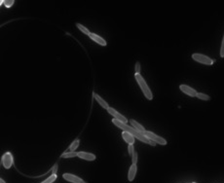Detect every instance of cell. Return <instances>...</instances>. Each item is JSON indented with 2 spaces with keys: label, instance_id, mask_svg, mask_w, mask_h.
Wrapping results in <instances>:
<instances>
[{
  "label": "cell",
  "instance_id": "6da1fadb",
  "mask_svg": "<svg viewBox=\"0 0 224 183\" xmlns=\"http://www.w3.org/2000/svg\"><path fill=\"white\" fill-rule=\"evenodd\" d=\"M112 123H113V124H114L116 127H117V128H119V129L123 130L124 132L130 133L131 135H133L134 137L138 138V140L142 141L143 143L149 144V145H151V146H156V143H155V142H153L152 140H150L149 138H147V137H146L144 135H143L142 133L138 132V130H136L134 128H133V127H131V126H128L127 124H124V123H122V122L118 121L117 119H113V120H112Z\"/></svg>",
  "mask_w": 224,
  "mask_h": 183
},
{
  "label": "cell",
  "instance_id": "7a4b0ae2",
  "mask_svg": "<svg viewBox=\"0 0 224 183\" xmlns=\"http://www.w3.org/2000/svg\"><path fill=\"white\" fill-rule=\"evenodd\" d=\"M134 78H136V80H137L138 84L139 85V87H140V89H141L143 94H144V97H145L147 99H149V100L153 99V94H152L151 90L149 89L148 85L146 84V82H145V80H144V78L141 76V74H134Z\"/></svg>",
  "mask_w": 224,
  "mask_h": 183
},
{
  "label": "cell",
  "instance_id": "3957f363",
  "mask_svg": "<svg viewBox=\"0 0 224 183\" xmlns=\"http://www.w3.org/2000/svg\"><path fill=\"white\" fill-rule=\"evenodd\" d=\"M192 58L195 62L200 63L202 64H206V65H211L214 63V60H212L211 58H209L208 56H205L203 54H193Z\"/></svg>",
  "mask_w": 224,
  "mask_h": 183
},
{
  "label": "cell",
  "instance_id": "277c9868",
  "mask_svg": "<svg viewBox=\"0 0 224 183\" xmlns=\"http://www.w3.org/2000/svg\"><path fill=\"white\" fill-rule=\"evenodd\" d=\"M147 138H149L150 140H152L153 142H155L156 144H160V145H167V140L165 138L163 137H161L159 135H157L156 134L154 133H152V132H148V130H146V132L143 134Z\"/></svg>",
  "mask_w": 224,
  "mask_h": 183
},
{
  "label": "cell",
  "instance_id": "5b68a950",
  "mask_svg": "<svg viewBox=\"0 0 224 183\" xmlns=\"http://www.w3.org/2000/svg\"><path fill=\"white\" fill-rule=\"evenodd\" d=\"M2 165L6 170H9L13 165V155L10 152H6L2 156Z\"/></svg>",
  "mask_w": 224,
  "mask_h": 183
},
{
  "label": "cell",
  "instance_id": "8992f818",
  "mask_svg": "<svg viewBox=\"0 0 224 183\" xmlns=\"http://www.w3.org/2000/svg\"><path fill=\"white\" fill-rule=\"evenodd\" d=\"M107 112H108L110 115H112V116L114 117V119H117L118 121L122 122V123L127 124V122H128L127 118L125 117V116H123L122 114H120V113H119L117 110H115V109L112 108V107H109L108 109H107Z\"/></svg>",
  "mask_w": 224,
  "mask_h": 183
},
{
  "label": "cell",
  "instance_id": "52a82bcc",
  "mask_svg": "<svg viewBox=\"0 0 224 183\" xmlns=\"http://www.w3.org/2000/svg\"><path fill=\"white\" fill-rule=\"evenodd\" d=\"M65 180L70 182V183H87L85 180H83L82 178H80L79 176H76L74 174H71V173H65L62 175Z\"/></svg>",
  "mask_w": 224,
  "mask_h": 183
},
{
  "label": "cell",
  "instance_id": "ba28073f",
  "mask_svg": "<svg viewBox=\"0 0 224 183\" xmlns=\"http://www.w3.org/2000/svg\"><path fill=\"white\" fill-rule=\"evenodd\" d=\"M179 89H180V91L182 93H184L187 95H189L191 98H196L197 94H198L196 92V90H194L193 88H191V87L187 86V85H180L179 86Z\"/></svg>",
  "mask_w": 224,
  "mask_h": 183
},
{
  "label": "cell",
  "instance_id": "9c48e42d",
  "mask_svg": "<svg viewBox=\"0 0 224 183\" xmlns=\"http://www.w3.org/2000/svg\"><path fill=\"white\" fill-rule=\"evenodd\" d=\"M78 157L80 159L85 160V161H95L96 160V155L92 154V153H88V152H79L78 153Z\"/></svg>",
  "mask_w": 224,
  "mask_h": 183
},
{
  "label": "cell",
  "instance_id": "30bf717a",
  "mask_svg": "<svg viewBox=\"0 0 224 183\" xmlns=\"http://www.w3.org/2000/svg\"><path fill=\"white\" fill-rule=\"evenodd\" d=\"M89 37L91 38L93 41H95L96 43H97L98 45H101V46H106V44H107L106 41L102 37H101L100 35H97V34H95V33L91 32V34H90Z\"/></svg>",
  "mask_w": 224,
  "mask_h": 183
},
{
  "label": "cell",
  "instance_id": "8fae6325",
  "mask_svg": "<svg viewBox=\"0 0 224 183\" xmlns=\"http://www.w3.org/2000/svg\"><path fill=\"white\" fill-rule=\"evenodd\" d=\"M122 137L125 141H126V143H128L129 145H133L134 143V137L133 135H131L130 133H127V132H123L122 134Z\"/></svg>",
  "mask_w": 224,
  "mask_h": 183
},
{
  "label": "cell",
  "instance_id": "7c38bea8",
  "mask_svg": "<svg viewBox=\"0 0 224 183\" xmlns=\"http://www.w3.org/2000/svg\"><path fill=\"white\" fill-rule=\"evenodd\" d=\"M93 94H94L95 99L97 101V103L100 104V105H101L102 108H104V109H106V110L109 108V105H108V104H107V102H106V101H105L102 97H100V95H98L97 94H96V93H94Z\"/></svg>",
  "mask_w": 224,
  "mask_h": 183
},
{
  "label": "cell",
  "instance_id": "4fadbf2b",
  "mask_svg": "<svg viewBox=\"0 0 224 183\" xmlns=\"http://www.w3.org/2000/svg\"><path fill=\"white\" fill-rule=\"evenodd\" d=\"M137 170H138L137 165H132L130 170H129V172H128V179H129V181H133V179L136 178Z\"/></svg>",
  "mask_w": 224,
  "mask_h": 183
},
{
  "label": "cell",
  "instance_id": "5bb4252c",
  "mask_svg": "<svg viewBox=\"0 0 224 183\" xmlns=\"http://www.w3.org/2000/svg\"><path fill=\"white\" fill-rule=\"evenodd\" d=\"M130 122H131V125L136 129V130H138V132H140V133H142V134H144L146 130H145V129L143 128V126L141 125V124H139L138 122H137L136 120H133V119H132V120H130Z\"/></svg>",
  "mask_w": 224,
  "mask_h": 183
},
{
  "label": "cell",
  "instance_id": "9a60e30c",
  "mask_svg": "<svg viewBox=\"0 0 224 183\" xmlns=\"http://www.w3.org/2000/svg\"><path fill=\"white\" fill-rule=\"evenodd\" d=\"M74 157H78V153L77 152H73V151H68L65 152L64 154H61L60 158H65V159H69V158H74Z\"/></svg>",
  "mask_w": 224,
  "mask_h": 183
},
{
  "label": "cell",
  "instance_id": "2e32d148",
  "mask_svg": "<svg viewBox=\"0 0 224 183\" xmlns=\"http://www.w3.org/2000/svg\"><path fill=\"white\" fill-rule=\"evenodd\" d=\"M76 27L78 28V29L81 31V32H83L84 34H86V35H88V36H90V34H91V32H90V30L86 28V27H84L83 24H81V23H76Z\"/></svg>",
  "mask_w": 224,
  "mask_h": 183
},
{
  "label": "cell",
  "instance_id": "e0dca14e",
  "mask_svg": "<svg viewBox=\"0 0 224 183\" xmlns=\"http://www.w3.org/2000/svg\"><path fill=\"white\" fill-rule=\"evenodd\" d=\"M79 144H80V140H79V139H76V140H74L72 143H71V145L69 146V150L74 152V151L77 149V148H78Z\"/></svg>",
  "mask_w": 224,
  "mask_h": 183
},
{
  "label": "cell",
  "instance_id": "ac0fdd59",
  "mask_svg": "<svg viewBox=\"0 0 224 183\" xmlns=\"http://www.w3.org/2000/svg\"><path fill=\"white\" fill-rule=\"evenodd\" d=\"M196 98H198L199 99H202V100H210L211 99L210 95L206 94H203V93H198V94H197Z\"/></svg>",
  "mask_w": 224,
  "mask_h": 183
},
{
  "label": "cell",
  "instance_id": "d6986e66",
  "mask_svg": "<svg viewBox=\"0 0 224 183\" xmlns=\"http://www.w3.org/2000/svg\"><path fill=\"white\" fill-rule=\"evenodd\" d=\"M57 179V174H52L51 176H49L47 179H45L44 181L40 182V183H53V182H55Z\"/></svg>",
  "mask_w": 224,
  "mask_h": 183
},
{
  "label": "cell",
  "instance_id": "ffe728a7",
  "mask_svg": "<svg viewBox=\"0 0 224 183\" xmlns=\"http://www.w3.org/2000/svg\"><path fill=\"white\" fill-rule=\"evenodd\" d=\"M15 0H3V4L5 5L6 8H10L14 5Z\"/></svg>",
  "mask_w": 224,
  "mask_h": 183
},
{
  "label": "cell",
  "instance_id": "44dd1931",
  "mask_svg": "<svg viewBox=\"0 0 224 183\" xmlns=\"http://www.w3.org/2000/svg\"><path fill=\"white\" fill-rule=\"evenodd\" d=\"M132 163H133V165H137V163H138V153L137 152H134L133 155L132 156Z\"/></svg>",
  "mask_w": 224,
  "mask_h": 183
},
{
  "label": "cell",
  "instance_id": "7402d4cb",
  "mask_svg": "<svg viewBox=\"0 0 224 183\" xmlns=\"http://www.w3.org/2000/svg\"><path fill=\"white\" fill-rule=\"evenodd\" d=\"M220 57L224 58V36H223V40L221 43V49H220Z\"/></svg>",
  "mask_w": 224,
  "mask_h": 183
},
{
  "label": "cell",
  "instance_id": "603a6c76",
  "mask_svg": "<svg viewBox=\"0 0 224 183\" xmlns=\"http://www.w3.org/2000/svg\"><path fill=\"white\" fill-rule=\"evenodd\" d=\"M128 152H129V154L130 155H133V153H134V148H133V145H129L128 146Z\"/></svg>",
  "mask_w": 224,
  "mask_h": 183
},
{
  "label": "cell",
  "instance_id": "cb8c5ba5",
  "mask_svg": "<svg viewBox=\"0 0 224 183\" xmlns=\"http://www.w3.org/2000/svg\"><path fill=\"white\" fill-rule=\"evenodd\" d=\"M136 74H140V64L138 62L136 64Z\"/></svg>",
  "mask_w": 224,
  "mask_h": 183
},
{
  "label": "cell",
  "instance_id": "d4e9b609",
  "mask_svg": "<svg viewBox=\"0 0 224 183\" xmlns=\"http://www.w3.org/2000/svg\"><path fill=\"white\" fill-rule=\"evenodd\" d=\"M57 171H58V165H54V167L52 169V173L53 174H57Z\"/></svg>",
  "mask_w": 224,
  "mask_h": 183
},
{
  "label": "cell",
  "instance_id": "484cf974",
  "mask_svg": "<svg viewBox=\"0 0 224 183\" xmlns=\"http://www.w3.org/2000/svg\"><path fill=\"white\" fill-rule=\"evenodd\" d=\"M0 183H6V182L4 181V179H2V178H1V179H0Z\"/></svg>",
  "mask_w": 224,
  "mask_h": 183
},
{
  "label": "cell",
  "instance_id": "4316f807",
  "mask_svg": "<svg viewBox=\"0 0 224 183\" xmlns=\"http://www.w3.org/2000/svg\"><path fill=\"white\" fill-rule=\"evenodd\" d=\"M193 183H196V182H193Z\"/></svg>",
  "mask_w": 224,
  "mask_h": 183
}]
</instances>
